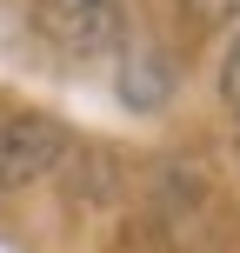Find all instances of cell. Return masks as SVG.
Listing matches in <instances>:
<instances>
[{
	"mask_svg": "<svg viewBox=\"0 0 240 253\" xmlns=\"http://www.w3.org/2000/svg\"><path fill=\"white\" fill-rule=\"evenodd\" d=\"M34 27L60 60H107L127 34L120 0H34Z\"/></svg>",
	"mask_w": 240,
	"mask_h": 253,
	"instance_id": "6da1fadb",
	"label": "cell"
},
{
	"mask_svg": "<svg viewBox=\"0 0 240 253\" xmlns=\"http://www.w3.org/2000/svg\"><path fill=\"white\" fill-rule=\"evenodd\" d=\"M60 126L53 120H13L0 126V187H20V180H40L53 160H60Z\"/></svg>",
	"mask_w": 240,
	"mask_h": 253,
	"instance_id": "7a4b0ae2",
	"label": "cell"
},
{
	"mask_svg": "<svg viewBox=\"0 0 240 253\" xmlns=\"http://www.w3.org/2000/svg\"><path fill=\"white\" fill-rule=\"evenodd\" d=\"M220 93H227V107L240 114V40H234V53H227V67H220Z\"/></svg>",
	"mask_w": 240,
	"mask_h": 253,
	"instance_id": "3957f363",
	"label": "cell"
},
{
	"mask_svg": "<svg viewBox=\"0 0 240 253\" xmlns=\"http://www.w3.org/2000/svg\"><path fill=\"white\" fill-rule=\"evenodd\" d=\"M200 20H240V0H187Z\"/></svg>",
	"mask_w": 240,
	"mask_h": 253,
	"instance_id": "277c9868",
	"label": "cell"
}]
</instances>
